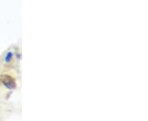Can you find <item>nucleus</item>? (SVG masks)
I'll return each mask as SVG.
<instances>
[{"label":"nucleus","mask_w":148,"mask_h":121,"mask_svg":"<svg viewBox=\"0 0 148 121\" xmlns=\"http://www.w3.org/2000/svg\"><path fill=\"white\" fill-rule=\"evenodd\" d=\"M0 80H1V83L3 84V85L7 88L13 89L16 87V81L14 80L13 77H12L10 74H3V75H1Z\"/></svg>","instance_id":"1"},{"label":"nucleus","mask_w":148,"mask_h":121,"mask_svg":"<svg viewBox=\"0 0 148 121\" xmlns=\"http://www.w3.org/2000/svg\"><path fill=\"white\" fill-rule=\"evenodd\" d=\"M13 59V53H7V54L6 55V57H5V62L6 63H10V62H12L11 60Z\"/></svg>","instance_id":"2"}]
</instances>
